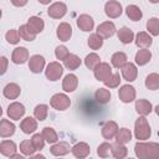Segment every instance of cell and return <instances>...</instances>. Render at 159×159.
Wrapping results in <instances>:
<instances>
[{
  "label": "cell",
  "instance_id": "obj_41",
  "mask_svg": "<svg viewBox=\"0 0 159 159\" xmlns=\"http://www.w3.org/2000/svg\"><path fill=\"white\" fill-rule=\"evenodd\" d=\"M20 152L24 155H32L36 152V149L34 148V145H32L30 139H25V140H22L20 143Z\"/></svg>",
  "mask_w": 159,
  "mask_h": 159
},
{
  "label": "cell",
  "instance_id": "obj_34",
  "mask_svg": "<svg viewBox=\"0 0 159 159\" xmlns=\"http://www.w3.org/2000/svg\"><path fill=\"white\" fill-rule=\"evenodd\" d=\"M41 135H42V138L47 142V143H57V140H58V135H57V133H56V130L53 129V128H51V127H45L43 129H42V133H41Z\"/></svg>",
  "mask_w": 159,
  "mask_h": 159
},
{
  "label": "cell",
  "instance_id": "obj_12",
  "mask_svg": "<svg viewBox=\"0 0 159 159\" xmlns=\"http://www.w3.org/2000/svg\"><path fill=\"white\" fill-rule=\"evenodd\" d=\"M29 60V51L26 47H16L14 51H12V55H11V61L16 65H22L25 63L26 61Z\"/></svg>",
  "mask_w": 159,
  "mask_h": 159
},
{
  "label": "cell",
  "instance_id": "obj_17",
  "mask_svg": "<svg viewBox=\"0 0 159 159\" xmlns=\"http://www.w3.org/2000/svg\"><path fill=\"white\" fill-rule=\"evenodd\" d=\"M71 150V147L67 142H57L56 144H53L50 148V153L55 157H63L66 154H68Z\"/></svg>",
  "mask_w": 159,
  "mask_h": 159
},
{
  "label": "cell",
  "instance_id": "obj_43",
  "mask_svg": "<svg viewBox=\"0 0 159 159\" xmlns=\"http://www.w3.org/2000/svg\"><path fill=\"white\" fill-rule=\"evenodd\" d=\"M103 83H104L107 87H109V88H116V87H118L119 83H120V76H119V73H112L106 81H103Z\"/></svg>",
  "mask_w": 159,
  "mask_h": 159
},
{
  "label": "cell",
  "instance_id": "obj_15",
  "mask_svg": "<svg viewBox=\"0 0 159 159\" xmlns=\"http://www.w3.org/2000/svg\"><path fill=\"white\" fill-rule=\"evenodd\" d=\"M120 70H122V76H123V78H124L125 81H128V82H133V81L137 78L138 70H137V67H135L134 63H132V62H127Z\"/></svg>",
  "mask_w": 159,
  "mask_h": 159
},
{
  "label": "cell",
  "instance_id": "obj_1",
  "mask_svg": "<svg viewBox=\"0 0 159 159\" xmlns=\"http://www.w3.org/2000/svg\"><path fill=\"white\" fill-rule=\"evenodd\" d=\"M134 153L139 159H159V144L155 142H138L134 145Z\"/></svg>",
  "mask_w": 159,
  "mask_h": 159
},
{
  "label": "cell",
  "instance_id": "obj_3",
  "mask_svg": "<svg viewBox=\"0 0 159 159\" xmlns=\"http://www.w3.org/2000/svg\"><path fill=\"white\" fill-rule=\"evenodd\" d=\"M50 104L56 111H66L71 106V99L65 93H56L51 97Z\"/></svg>",
  "mask_w": 159,
  "mask_h": 159
},
{
  "label": "cell",
  "instance_id": "obj_37",
  "mask_svg": "<svg viewBox=\"0 0 159 159\" xmlns=\"http://www.w3.org/2000/svg\"><path fill=\"white\" fill-rule=\"evenodd\" d=\"M48 113V106L47 104H37L34 109V116L39 120H45Z\"/></svg>",
  "mask_w": 159,
  "mask_h": 159
},
{
  "label": "cell",
  "instance_id": "obj_30",
  "mask_svg": "<svg viewBox=\"0 0 159 159\" xmlns=\"http://www.w3.org/2000/svg\"><path fill=\"white\" fill-rule=\"evenodd\" d=\"M63 63L68 70H77L81 66V58L75 53H68V56L63 60Z\"/></svg>",
  "mask_w": 159,
  "mask_h": 159
},
{
  "label": "cell",
  "instance_id": "obj_51",
  "mask_svg": "<svg viewBox=\"0 0 159 159\" xmlns=\"http://www.w3.org/2000/svg\"><path fill=\"white\" fill-rule=\"evenodd\" d=\"M9 159H25L22 155H20V154H14V155H11Z\"/></svg>",
  "mask_w": 159,
  "mask_h": 159
},
{
  "label": "cell",
  "instance_id": "obj_10",
  "mask_svg": "<svg viewBox=\"0 0 159 159\" xmlns=\"http://www.w3.org/2000/svg\"><path fill=\"white\" fill-rule=\"evenodd\" d=\"M122 11H123V10H122V5H120V2H118V1H114V0L107 1L106 5H104V12H106V15H107L108 17H111V19H116V17L120 16Z\"/></svg>",
  "mask_w": 159,
  "mask_h": 159
},
{
  "label": "cell",
  "instance_id": "obj_6",
  "mask_svg": "<svg viewBox=\"0 0 159 159\" xmlns=\"http://www.w3.org/2000/svg\"><path fill=\"white\" fill-rule=\"evenodd\" d=\"M118 96H119V99L123 103H130L135 99V89L130 84H124L119 88Z\"/></svg>",
  "mask_w": 159,
  "mask_h": 159
},
{
  "label": "cell",
  "instance_id": "obj_18",
  "mask_svg": "<svg viewBox=\"0 0 159 159\" xmlns=\"http://www.w3.org/2000/svg\"><path fill=\"white\" fill-rule=\"evenodd\" d=\"M78 86V78L73 73H68L65 76L62 81V88L65 92H73Z\"/></svg>",
  "mask_w": 159,
  "mask_h": 159
},
{
  "label": "cell",
  "instance_id": "obj_31",
  "mask_svg": "<svg viewBox=\"0 0 159 159\" xmlns=\"http://www.w3.org/2000/svg\"><path fill=\"white\" fill-rule=\"evenodd\" d=\"M111 62H112V66L113 67L122 68L127 63V55L124 52H122V51H118V52H116V53L112 55Z\"/></svg>",
  "mask_w": 159,
  "mask_h": 159
},
{
  "label": "cell",
  "instance_id": "obj_44",
  "mask_svg": "<svg viewBox=\"0 0 159 159\" xmlns=\"http://www.w3.org/2000/svg\"><path fill=\"white\" fill-rule=\"evenodd\" d=\"M5 39H6V41L9 42V43H12V45H16V43H19V41H20V35H19V31L17 30H15V29H11V30H9L6 34H5Z\"/></svg>",
  "mask_w": 159,
  "mask_h": 159
},
{
  "label": "cell",
  "instance_id": "obj_40",
  "mask_svg": "<svg viewBox=\"0 0 159 159\" xmlns=\"http://www.w3.org/2000/svg\"><path fill=\"white\" fill-rule=\"evenodd\" d=\"M17 31H19L20 37H21L22 40H25V41H34L35 37H36V35L27 27V25H21Z\"/></svg>",
  "mask_w": 159,
  "mask_h": 159
},
{
  "label": "cell",
  "instance_id": "obj_53",
  "mask_svg": "<svg viewBox=\"0 0 159 159\" xmlns=\"http://www.w3.org/2000/svg\"><path fill=\"white\" fill-rule=\"evenodd\" d=\"M0 19H1V10H0Z\"/></svg>",
  "mask_w": 159,
  "mask_h": 159
},
{
  "label": "cell",
  "instance_id": "obj_25",
  "mask_svg": "<svg viewBox=\"0 0 159 159\" xmlns=\"http://www.w3.org/2000/svg\"><path fill=\"white\" fill-rule=\"evenodd\" d=\"M152 42H153V39H152V36H150L148 32L140 31V32L137 34L135 45H137L138 47H140V48H147V47H149V46L152 45Z\"/></svg>",
  "mask_w": 159,
  "mask_h": 159
},
{
  "label": "cell",
  "instance_id": "obj_13",
  "mask_svg": "<svg viewBox=\"0 0 159 159\" xmlns=\"http://www.w3.org/2000/svg\"><path fill=\"white\" fill-rule=\"evenodd\" d=\"M45 67V58L41 55H34L29 60V68L32 73H40Z\"/></svg>",
  "mask_w": 159,
  "mask_h": 159
},
{
  "label": "cell",
  "instance_id": "obj_26",
  "mask_svg": "<svg viewBox=\"0 0 159 159\" xmlns=\"http://www.w3.org/2000/svg\"><path fill=\"white\" fill-rule=\"evenodd\" d=\"M17 147L12 140H2L0 143V153L5 157H11L14 154H16Z\"/></svg>",
  "mask_w": 159,
  "mask_h": 159
},
{
  "label": "cell",
  "instance_id": "obj_22",
  "mask_svg": "<svg viewBox=\"0 0 159 159\" xmlns=\"http://www.w3.org/2000/svg\"><path fill=\"white\" fill-rule=\"evenodd\" d=\"M27 27L36 35V34H40L43 27H45V24H43V20L39 16H31L29 20H27Z\"/></svg>",
  "mask_w": 159,
  "mask_h": 159
},
{
  "label": "cell",
  "instance_id": "obj_39",
  "mask_svg": "<svg viewBox=\"0 0 159 159\" xmlns=\"http://www.w3.org/2000/svg\"><path fill=\"white\" fill-rule=\"evenodd\" d=\"M99 62H101V58H99V56H98L97 53H94V52L88 53V55L86 56V58H84V65H86V67L89 68V70H94V67H96Z\"/></svg>",
  "mask_w": 159,
  "mask_h": 159
},
{
  "label": "cell",
  "instance_id": "obj_29",
  "mask_svg": "<svg viewBox=\"0 0 159 159\" xmlns=\"http://www.w3.org/2000/svg\"><path fill=\"white\" fill-rule=\"evenodd\" d=\"M150 58H152V52L149 50H147V48H142L135 53V62L139 66L147 65L150 61Z\"/></svg>",
  "mask_w": 159,
  "mask_h": 159
},
{
  "label": "cell",
  "instance_id": "obj_32",
  "mask_svg": "<svg viewBox=\"0 0 159 159\" xmlns=\"http://www.w3.org/2000/svg\"><path fill=\"white\" fill-rule=\"evenodd\" d=\"M125 14L132 21H139L142 19V16H143L142 10L137 5H128L127 9H125Z\"/></svg>",
  "mask_w": 159,
  "mask_h": 159
},
{
  "label": "cell",
  "instance_id": "obj_38",
  "mask_svg": "<svg viewBox=\"0 0 159 159\" xmlns=\"http://www.w3.org/2000/svg\"><path fill=\"white\" fill-rule=\"evenodd\" d=\"M87 40H88L87 43H88V46H89L92 50H98V48H101L102 45H103V39H102L99 35H97V34L89 35V37H88Z\"/></svg>",
  "mask_w": 159,
  "mask_h": 159
},
{
  "label": "cell",
  "instance_id": "obj_11",
  "mask_svg": "<svg viewBox=\"0 0 159 159\" xmlns=\"http://www.w3.org/2000/svg\"><path fill=\"white\" fill-rule=\"evenodd\" d=\"M89 152H91L89 145H88L87 143H84V142H80V143L75 144V145L71 148V153H72L73 157L77 158V159H84L86 157L89 155Z\"/></svg>",
  "mask_w": 159,
  "mask_h": 159
},
{
  "label": "cell",
  "instance_id": "obj_47",
  "mask_svg": "<svg viewBox=\"0 0 159 159\" xmlns=\"http://www.w3.org/2000/svg\"><path fill=\"white\" fill-rule=\"evenodd\" d=\"M68 50H67V47L66 46H63V45H61V46H57L56 47V50H55V55H56V58L57 60H61V61H63L67 56H68Z\"/></svg>",
  "mask_w": 159,
  "mask_h": 159
},
{
  "label": "cell",
  "instance_id": "obj_35",
  "mask_svg": "<svg viewBox=\"0 0 159 159\" xmlns=\"http://www.w3.org/2000/svg\"><path fill=\"white\" fill-rule=\"evenodd\" d=\"M94 98L98 103L101 104H106L111 101V92L106 88H98L96 92H94Z\"/></svg>",
  "mask_w": 159,
  "mask_h": 159
},
{
  "label": "cell",
  "instance_id": "obj_2",
  "mask_svg": "<svg viewBox=\"0 0 159 159\" xmlns=\"http://www.w3.org/2000/svg\"><path fill=\"white\" fill-rule=\"evenodd\" d=\"M134 134H135V138L139 139V140H145V139L150 138L152 130H150V125H149V123H148L145 117H139L135 120Z\"/></svg>",
  "mask_w": 159,
  "mask_h": 159
},
{
  "label": "cell",
  "instance_id": "obj_23",
  "mask_svg": "<svg viewBox=\"0 0 159 159\" xmlns=\"http://www.w3.org/2000/svg\"><path fill=\"white\" fill-rule=\"evenodd\" d=\"M153 109V106L149 101L147 99H138L135 102V111L140 117H145L148 116Z\"/></svg>",
  "mask_w": 159,
  "mask_h": 159
},
{
  "label": "cell",
  "instance_id": "obj_16",
  "mask_svg": "<svg viewBox=\"0 0 159 159\" xmlns=\"http://www.w3.org/2000/svg\"><path fill=\"white\" fill-rule=\"evenodd\" d=\"M77 26L80 30L82 31H91L94 26V21L92 19V16L87 15V14H82L77 17Z\"/></svg>",
  "mask_w": 159,
  "mask_h": 159
},
{
  "label": "cell",
  "instance_id": "obj_9",
  "mask_svg": "<svg viewBox=\"0 0 159 159\" xmlns=\"http://www.w3.org/2000/svg\"><path fill=\"white\" fill-rule=\"evenodd\" d=\"M24 114H25L24 104L19 103V102H12L11 104H9V107H7V116L10 117V119L20 120Z\"/></svg>",
  "mask_w": 159,
  "mask_h": 159
},
{
  "label": "cell",
  "instance_id": "obj_52",
  "mask_svg": "<svg viewBox=\"0 0 159 159\" xmlns=\"http://www.w3.org/2000/svg\"><path fill=\"white\" fill-rule=\"evenodd\" d=\"M1 114H2V108H1V106H0V117H1Z\"/></svg>",
  "mask_w": 159,
  "mask_h": 159
},
{
  "label": "cell",
  "instance_id": "obj_48",
  "mask_svg": "<svg viewBox=\"0 0 159 159\" xmlns=\"http://www.w3.org/2000/svg\"><path fill=\"white\" fill-rule=\"evenodd\" d=\"M7 66H9V60L5 56H0V76L7 71Z\"/></svg>",
  "mask_w": 159,
  "mask_h": 159
},
{
  "label": "cell",
  "instance_id": "obj_20",
  "mask_svg": "<svg viewBox=\"0 0 159 159\" xmlns=\"http://www.w3.org/2000/svg\"><path fill=\"white\" fill-rule=\"evenodd\" d=\"M2 93H4L5 98H7V99H16L21 93V88L16 83H7L4 87Z\"/></svg>",
  "mask_w": 159,
  "mask_h": 159
},
{
  "label": "cell",
  "instance_id": "obj_50",
  "mask_svg": "<svg viewBox=\"0 0 159 159\" xmlns=\"http://www.w3.org/2000/svg\"><path fill=\"white\" fill-rule=\"evenodd\" d=\"M30 159H46L42 154H36V155H32V157H30Z\"/></svg>",
  "mask_w": 159,
  "mask_h": 159
},
{
  "label": "cell",
  "instance_id": "obj_21",
  "mask_svg": "<svg viewBox=\"0 0 159 159\" xmlns=\"http://www.w3.org/2000/svg\"><path fill=\"white\" fill-rule=\"evenodd\" d=\"M15 133V124L10 122L9 119H1L0 120V137L9 138Z\"/></svg>",
  "mask_w": 159,
  "mask_h": 159
},
{
  "label": "cell",
  "instance_id": "obj_7",
  "mask_svg": "<svg viewBox=\"0 0 159 159\" xmlns=\"http://www.w3.org/2000/svg\"><path fill=\"white\" fill-rule=\"evenodd\" d=\"M67 12V6L65 2H53L52 5H50L48 10H47V14L52 19H61L66 15Z\"/></svg>",
  "mask_w": 159,
  "mask_h": 159
},
{
  "label": "cell",
  "instance_id": "obj_49",
  "mask_svg": "<svg viewBox=\"0 0 159 159\" xmlns=\"http://www.w3.org/2000/svg\"><path fill=\"white\" fill-rule=\"evenodd\" d=\"M11 2H12L14 5H16V6H24V5H26L27 1H26V0H24V1H16V0H12Z\"/></svg>",
  "mask_w": 159,
  "mask_h": 159
},
{
  "label": "cell",
  "instance_id": "obj_42",
  "mask_svg": "<svg viewBox=\"0 0 159 159\" xmlns=\"http://www.w3.org/2000/svg\"><path fill=\"white\" fill-rule=\"evenodd\" d=\"M147 30L153 35V36H158L159 35V20L157 17H152L148 20L147 22Z\"/></svg>",
  "mask_w": 159,
  "mask_h": 159
},
{
  "label": "cell",
  "instance_id": "obj_46",
  "mask_svg": "<svg viewBox=\"0 0 159 159\" xmlns=\"http://www.w3.org/2000/svg\"><path fill=\"white\" fill-rule=\"evenodd\" d=\"M31 143H32V145H34V148H35L36 150H41V149H43V147H45V139L42 138V135H41L40 133H36V134L32 135Z\"/></svg>",
  "mask_w": 159,
  "mask_h": 159
},
{
  "label": "cell",
  "instance_id": "obj_4",
  "mask_svg": "<svg viewBox=\"0 0 159 159\" xmlns=\"http://www.w3.org/2000/svg\"><path fill=\"white\" fill-rule=\"evenodd\" d=\"M62 73H63V67L60 65V62H50L45 70V75L50 81L60 80Z\"/></svg>",
  "mask_w": 159,
  "mask_h": 159
},
{
  "label": "cell",
  "instance_id": "obj_5",
  "mask_svg": "<svg viewBox=\"0 0 159 159\" xmlns=\"http://www.w3.org/2000/svg\"><path fill=\"white\" fill-rule=\"evenodd\" d=\"M93 73H94L96 80L103 82V81H106V80L112 75V67H111L109 63H107V62H99V63L94 67Z\"/></svg>",
  "mask_w": 159,
  "mask_h": 159
},
{
  "label": "cell",
  "instance_id": "obj_27",
  "mask_svg": "<svg viewBox=\"0 0 159 159\" xmlns=\"http://www.w3.org/2000/svg\"><path fill=\"white\" fill-rule=\"evenodd\" d=\"M117 36H118V39H119V41L122 43H130L133 41V39H134L133 31L129 27H125V26L120 27L117 31Z\"/></svg>",
  "mask_w": 159,
  "mask_h": 159
},
{
  "label": "cell",
  "instance_id": "obj_19",
  "mask_svg": "<svg viewBox=\"0 0 159 159\" xmlns=\"http://www.w3.org/2000/svg\"><path fill=\"white\" fill-rule=\"evenodd\" d=\"M56 35L61 41H68L72 36V27L67 22H61L56 30Z\"/></svg>",
  "mask_w": 159,
  "mask_h": 159
},
{
  "label": "cell",
  "instance_id": "obj_54",
  "mask_svg": "<svg viewBox=\"0 0 159 159\" xmlns=\"http://www.w3.org/2000/svg\"><path fill=\"white\" fill-rule=\"evenodd\" d=\"M127 159H133V158H127Z\"/></svg>",
  "mask_w": 159,
  "mask_h": 159
},
{
  "label": "cell",
  "instance_id": "obj_14",
  "mask_svg": "<svg viewBox=\"0 0 159 159\" xmlns=\"http://www.w3.org/2000/svg\"><path fill=\"white\" fill-rule=\"evenodd\" d=\"M118 132V124L114 120H108L102 125V137L104 139H113Z\"/></svg>",
  "mask_w": 159,
  "mask_h": 159
},
{
  "label": "cell",
  "instance_id": "obj_36",
  "mask_svg": "<svg viewBox=\"0 0 159 159\" xmlns=\"http://www.w3.org/2000/svg\"><path fill=\"white\" fill-rule=\"evenodd\" d=\"M145 87L150 91H157L159 88V75L150 73L145 78Z\"/></svg>",
  "mask_w": 159,
  "mask_h": 159
},
{
  "label": "cell",
  "instance_id": "obj_24",
  "mask_svg": "<svg viewBox=\"0 0 159 159\" xmlns=\"http://www.w3.org/2000/svg\"><path fill=\"white\" fill-rule=\"evenodd\" d=\"M20 128L21 130L25 133V134H30V133H34L36 129H37V122L35 118L32 117H26L21 120L20 123Z\"/></svg>",
  "mask_w": 159,
  "mask_h": 159
},
{
  "label": "cell",
  "instance_id": "obj_33",
  "mask_svg": "<svg viewBox=\"0 0 159 159\" xmlns=\"http://www.w3.org/2000/svg\"><path fill=\"white\" fill-rule=\"evenodd\" d=\"M132 139V133L128 128H120L118 129L117 134H116V143L119 144H125L128 142H130Z\"/></svg>",
  "mask_w": 159,
  "mask_h": 159
},
{
  "label": "cell",
  "instance_id": "obj_45",
  "mask_svg": "<svg viewBox=\"0 0 159 159\" xmlns=\"http://www.w3.org/2000/svg\"><path fill=\"white\" fill-rule=\"evenodd\" d=\"M97 154L99 155V158H103V159L108 158L109 154H111V144L107 143V142L99 144L98 148H97Z\"/></svg>",
  "mask_w": 159,
  "mask_h": 159
},
{
  "label": "cell",
  "instance_id": "obj_8",
  "mask_svg": "<svg viewBox=\"0 0 159 159\" xmlns=\"http://www.w3.org/2000/svg\"><path fill=\"white\" fill-rule=\"evenodd\" d=\"M97 35H99L102 39H108L112 37L116 34V26L112 21H104L98 25L97 27Z\"/></svg>",
  "mask_w": 159,
  "mask_h": 159
},
{
  "label": "cell",
  "instance_id": "obj_28",
  "mask_svg": "<svg viewBox=\"0 0 159 159\" xmlns=\"http://www.w3.org/2000/svg\"><path fill=\"white\" fill-rule=\"evenodd\" d=\"M111 153L114 157V159H124L128 154V149L125 148L124 144L114 143V144H111Z\"/></svg>",
  "mask_w": 159,
  "mask_h": 159
}]
</instances>
